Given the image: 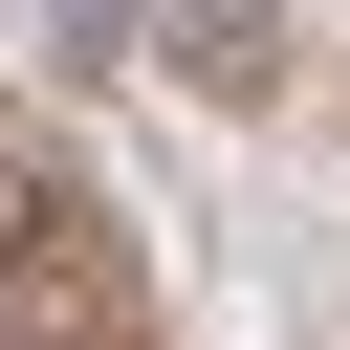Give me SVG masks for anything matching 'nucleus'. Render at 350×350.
I'll return each mask as SVG.
<instances>
[{"label": "nucleus", "instance_id": "nucleus-1", "mask_svg": "<svg viewBox=\"0 0 350 350\" xmlns=\"http://www.w3.org/2000/svg\"><path fill=\"white\" fill-rule=\"evenodd\" d=\"M153 66H197L219 109H262L284 88V0H153Z\"/></svg>", "mask_w": 350, "mask_h": 350}]
</instances>
